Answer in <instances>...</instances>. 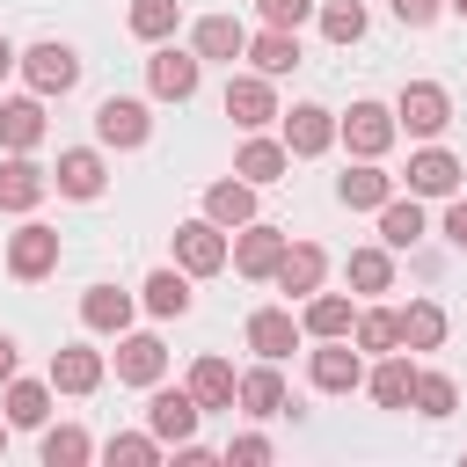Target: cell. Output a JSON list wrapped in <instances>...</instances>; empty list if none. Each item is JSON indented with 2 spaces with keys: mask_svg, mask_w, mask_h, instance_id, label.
I'll list each match as a JSON object with an SVG mask.
<instances>
[{
  "mask_svg": "<svg viewBox=\"0 0 467 467\" xmlns=\"http://www.w3.org/2000/svg\"><path fill=\"white\" fill-rule=\"evenodd\" d=\"M226 117H234L241 131H263V124L277 117V95H270V73H234V80H226Z\"/></svg>",
  "mask_w": 467,
  "mask_h": 467,
  "instance_id": "cell-6",
  "label": "cell"
},
{
  "mask_svg": "<svg viewBox=\"0 0 467 467\" xmlns=\"http://www.w3.org/2000/svg\"><path fill=\"white\" fill-rule=\"evenodd\" d=\"M190 394H197V409H234L241 379H234L226 358H197V365H190Z\"/></svg>",
  "mask_w": 467,
  "mask_h": 467,
  "instance_id": "cell-20",
  "label": "cell"
},
{
  "mask_svg": "<svg viewBox=\"0 0 467 467\" xmlns=\"http://www.w3.org/2000/svg\"><path fill=\"white\" fill-rule=\"evenodd\" d=\"M190 51H197V58H241V51H248V29H241L234 15H204V22L190 29Z\"/></svg>",
  "mask_w": 467,
  "mask_h": 467,
  "instance_id": "cell-17",
  "label": "cell"
},
{
  "mask_svg": "<svg viewBox=\"0 0 467 467\" xmlns=\"http://www.w3.org/2000/svg\"><path fill=\"white\" fill-rule=\"evenodd\" d=\"M7 66H15V44H7V36H0V73H7Z\"/></svg>",
  "mask_w": 467,
  "mask_h": 467,
  "instance_id": "cell-47",
  "label": "cell"
},
{
  "mask_svg": "<svg viewBox=\"0 0 467 467\" xmlns=\"http://www.w3.org/2000/svg\"><path fill=\"white\" fill-rule=\"evenodd\" d=\"M226 460H234V467H263V460H270V438H234Z\"/></svg>",
  "mask_w": 467,
  "mask_h": 467,
  "instance_id": "cell-43",
  "label": "cell"
},
{
  "mask_svg": "<svg viewBox=\"0 0 467 467\" xmlns=\"http://www.w3.org/2000/svg\"><path fill=\"white\" fill-rule=\"evenodd\" d=\"M336 197H343L350 212H379V204L394 197V175H379L372 161H358V168H350V175L336 182Z\"/></svg>",
  "mask_w": 467,
  "mask_h": 467,
  "instance_id": "cell-24",
  "label": "cell"
},
{
  "mask_svg": "<svg viewBox=\"0 0 467 467\" xmlns=\"http://www.w3.org/2000/svg\"><path fill=\"white\" fill-rule=\"evenodd\" d=\"M197 394L190 387H153V401H146V431L161 438V445H190L197 438Z\"/></svg>",
  "mask_w": 467,
  "mask_h": 467,
  "instance_id": "cell-1",
  "label": "cell"
},
{
  "mask_svg": "<svg viewBox=\"0 0 467 467\" xmlns=\"http://www.w3.org/2000/svg\"><path fill=\"white\" fill-rule=\"evenodd\" d=\"M204 219L248 226V219H255V182H248V175H241V182H212V190H204Z\"/></svg>",
  "mask_w": 467,
  "mask_h": 467,
  "instance_id": "cell-25",
  "label": "cell"
},
{
  "mask_svg": "<svg viewBox=\"0 0 467 467\" xmlns=\"http://www.w3.org/2000/svg\"><path fill=\"white\" fill-rule=\"evenodd\" d=\"M328 139H336V117H328L321 102H299V109L285 117V146H292L299 161H314V153H328Z\"/></svg>",
  "mask_w": 467,
  "mask_h": 467,
  "instance_id": "cell-13",
  "label": "cell"
},
{
  "mask_svg": "<svg viewBox=\"0 0 467 467\" xmlns=\"http://www.w3.org/2000/svg\"><path fill=\"white\" fill-rule=\"evenodd\" d=\"M452 401H460V387L445 372H416V409L423 416H452Z\"/></svg>",
  "mask_w": 467,
  "mask_h": 467,
  "instance_id": "cell-41",
  "label": "cell"
},
{
  "mask_svg": "<svg viewBox=\"0 0 467 467\" xmlns=\"http://www.w3.org/2000/svg\"><path fill=\"white\" fill-rule=\"evenodd\" d=\"M80 321H88V328H102V336H124V328H131V292H117V285H88Z\"/></svg>",
  "mask_w": 467,
  "mask_h": 467,
  "instance_id": "cell-19",
  "label": "cell"
},
{
  "mask_svg": "<svg viewBox=\"0 0 467 467\" xmlns=\"http://www.w3.org/2000/svg\"><path fill=\"white\" fill-rule=\"evenodd\" d=\"M255 7H263V22H270V29H299V22L314 15V0H255Z\"/></svg>",
  "mask_w": 467,
  "mask_h": 467,
  "instance_id": "cell-42",
  "label": "cell"
},
{
  "mask_svg": "<svg viewBox=\"0 0 467 467\" xmlns=\"http://www.w3.org/2000/svg\"><path fill=\"white\" fill-rule=\"evenodd\" d=\"M336 131L350 139V153H358V161H379V153L394 146V131H401V124H394V109H379V102H350V117H343Z\"/></svg>",
  "mask_w": 467,
  "mask_h": 467,
  "instance_id": "cell-5",
  "label": "cell"
},
{
  "mask_svg": "<svg viewBox=\"0 0 467 467\" xmlns=\"http://www.w3.org/2000/svg\"><path fill=\"white\" fill-rule=\"evenodd\" d=\"M365 387H372V401H379V409H409V401H416V365L387 350V358H379V372H372Z\"/></svg>",
  "mask_w": 467,
  "mask_h": 467,
  "instance_id": "cell-28",
  "label": "cell"
},
{
  "mask_svg": "<svg viewBox=\"0 0 467 467\" xmlns=\"http://www.w3.org/2000/svg\"><path fill=\"white\" fill-rule=\"evenodd\" d=\"M299 343V321L285 314V306H263V314H248V350H263V358H285Z\"/></svg>",
  "mask_w": 467,
  "mask_h": 467,
  "instance_id": "cell-27",
  "label": "cell"
},
{
  "mask_svg": "<svg viewBox=\"0 0 467 467\" xmlns=\"http://www.w3.org/2000/svg\"><path fill=\"white\" fill-rule=\"evenodd\" d=\"M285 248H292V241H285L277 226H248V234L234 241V270H241V277H277Z\"/></svg>",
  "mask_w": 467,
  "mask_h": 467,
  "instance_id": "cell-11",
  "label": "cell"
},
{
  "mask_svg": "<svg viewBox=\"0 0 467 467\" xmlns=\"http://www.w3.org/2000/svg\"><path fill=\"white\" fill-rule=\"evenodd\" d=\"M358 350H401V314H358Z\"/></svg>",
  "mask_w": 467,
  "mask_h": 467,
  "instance_id": "cell-39",
  "label": "cell"
},
{
  "mask_svg": "<svg viewBox=\"0 0 467 467\" xmlns=\"http://www.w3.org/2000/svg\"><path fill=\"white\" fill-rule=\"evenodd\" d=\"M51 182H58L66 197H102V153H88V146H73V153H58V168H51Z\"/></svg>",
  "mask_w": 467,
  "mask_h": 467,
  "instance_id": "cell-23",
  "label": "cell"
},
{
  "mask_svg": "<svg viewBox=\"0 0 467 467\" xmlns=\"http://www.w3.org/2000/svg\"><path fill=\"white\" fill-rule=\"evenodd\" d=\"M314 387H321V394H350V387H365V358H358L343 336H321V350H314Z\"/></svg>",
  "mask_w": 467,
  "mask_h": 467,
  "instance_id": "cell-10",
  "label": "cell"
},
{
  "mask_svg": "<svg viewBox=\"0 0 467 467\" xmlns=\"http://www.w3.org/2000/svg\"><path fill=\"white\" fill-rule=\"evenodd\" d=\"M197 73H204V58H197V51H175V44L146 58V88H153L161 102H190V95H197Z\"/></svg>",
  "mask_w": 467,
  "mask_h": 467,
  "instance_id": "cell-4",
  "label": "cell"
},
{
  "mask_svg": "<svg viewBox=\"0 0 467 467\" xmlns=\"http://www.w3.org/2000/svg\"><path fill=\"white\" fill-rule=\"evenodd\" d=\"M7 270H15L22 285L51 277V270H58V234H51V226H22V234L7 241Z\"/></svg>",
  "mask_w": 467,
  "mask_h": 467,
  "instance_id": "cell-9",
  "label": "cell"
},
{
  "mask_svg": "<svg viewBox=\"0 0 467 467\" xmlns=\"http://www.w3.org/2000/svg\"><path fill=\"white\" fill-rule=\"evenodd\" d=\"M182 306H190V270H153V277H146V314L168 321V314H182Z\"/></svg>",
  "mask_w": 467,
  "mask_h": 467,
  "instance_id": "cell-34",
  "label": "cell"
},
{
  "mask_svg": "<svg viewBox=\"0 0 467 467\" xmlns=\"http://www.w3.org/2000/svg\"><path fill=\"white\" fill-rule=\"evenodd\" d=\"M299 328H306V336H350V328H358V314H350V299H343V292H314V299H306V314H299Z\"/></svg>",
  "mask_w": 467,
  "mask_h": 467,
  "instance_id": "cell-30",
  "label": "cell"
},
{
  "mask_svg": "<svg viewBox=\"0 0 467 467\" xmlns=\"http://www.w3.org/2000/svg\"><path fill=\"white\" fill-rule=\"evenodd\" d=\"M445 241L467 255V204H445Z\"/></svg>",
  "mask_w": 467,
  "mask_h": 467,
  "instance_id": "cell-45",
  "label": "cell"
},
{
  "mask_svg": "<svg viewBox=\"0 0 467 467\" xmlns=\"http://www.w3.org/2000/svg\"><path fill=\"white\" fill-rule=\"evenodd\" d=\"M95 445H88V431H73V423H58V431H44V467H80Z\"/></svg>",
  "mask_w": 467,
  "mask_h": 467,
  "instance_id": "cell-37",
  "label": "cell"
},
{
  "mask_svg": "<svg viewBox=\"0 0 467 467\" xmlns=\"http://www.w3.org/2000/svg\"><path fill=\"white\" fill-rule=\"evenodd\" d=\"M248 416H285V379H277V358H263L255 372H241V394H234Z\"/></svg>",
  "mask_w": 467,
  "mask_h": 467,
  "instance_id": "cell-21",
  "label": "cell"
},
{
  "mask_svg": "<svg viewBox=\"0 0 467 467\" xmlns=\"http://www.w3.org/2000/svg\"><path fill=\"white\" fill-rule=\"evenodd\" d=\"M438 7H445V0H394V15H401V22H409V29H423V22H431V15H438Z\"/></svg>",
  "mask_w": 467,
  "mask_h": 467,
  "instance_id": "cell-44",
  "label": "cell"
},
{
  "mask_svg": "<svg viewBox=\"0 0 467 467\" xmlns=\"http://www.w3.org/2000/svg\"><path fill=\"white\" fill-rule=\"evenodd\" d=\"M401 343H409V350H438V343H445V314H438L431 299L401 306Z\"/></svg>",
  "mask_w": 467,
  "mask_h": 467,
  "instance_id": "cell-35",
  "label": "cell"
},
{
  "mask_svg": "<svg viewBox=\"0 0 467 467\" xmlns=\"http://www.w3.org/2000/svg\"><path fill=\"white\" fill-rule=\"evenodd\" d=\"M102 452H109V467H153V460H161V438H139V431H117V438H109Z\"/></svg>",
  "mask_w": 467,
  "mask_h": 467,
  "instance_id": "cell-40",
  "label": "cell"
},
{
  "mask_svg": "<svg viewBox=\"0 0 467 467\" xmlns=\"http://www.w3.org/2000/svg\"><path fill=\"white\" fill-rule=\"evenodd\" d=\"M175 22H182V0H131V36H139V44L175 36Z\"/></svg>",
  "mask_w": 467,
  "mask_h": 467,
  "instance_id": "cell-33",
  "label": "cell"
},
{
  "mask_svg": "<svg viewBox=\"0 0 467 467\" xmlns=\"http://www.w3.org/2000/svg\"><path fill=\"white\" fill-rule=\"evenodd\" d=\"M321 36H328V44H358V36H365V7H358V0H328V7H321Z\"/></svg>",
  "mask_w": 467,
  "mask_h": 467,
  "instance_id": "cell-36",
  "label": "cell"
},
{
  "mask_svg": "<svg viewBox=\"0 0 467 467\" xmlns=\"http://www.w3.org/2000/svg\"><path fill=\"white\" fill-rule=\"evenodd\" d=\"M161 372H168L161 336H124V343H117V379H124V387H153Z\"/></svg>",
  "mask_w": 467,
  "mask_h": 467,
  "instance_id": "cell-14",
  "label": "cell"
},
{
  "mask_svg": "<svg viewBox=\"0 0 467 467\" xmlns=\"http://www.w3.org/2000/svg\"><path fill=\"white\" fill-rule=\"evenodd\" d=\"M44 190H51V175H44L29 153L0 161V212H29V204H44Z\"/></svg>",
  "mask_w": 467,
  "mask_h": 467,
  "instance_id": "cell-12",
  "label": "cell"
},
{
  "mask_svg": "<svg viewBox=\"0 0 467 467\" xmlns=\"http://www.w3.org/2000/svg\"><path fill=\"white\" fill-rule=\"evenodd\" d=\"M248 58H255V73H292L299 66V29H263V36H248Z\"/></svg>",
  "mask_w": 467,
  "mask_h": 467,
  "instance_id": "cell-29",
  "label": "cell"
},
{
  "mask_svg": "<svg viewBox=\"0 0 467 467\" xmlns=\"http://www.w3.org/2000/svg\"><path fill=\"white\" fill-rule=\"evenodd\" d=\"M0 452H7V423H0Z\"/></svg>",
  "mask_w": 467,
  "mask_h": 467,
  "instance_id": "cell-48",
  "label": "cell"
},
{
  "mask_svg": "<svg viewBox=\"0 0 467 467\" xmlns=\"http://www.w3.org/2000/svg\"><path fill=\"white\" fill-rule=\"evenodd\" d=\"M146 131H153V117H146V102H131V95H109V102L95 109V139H102V146H146Z\"/></svg>",
  "mask_w": 467,
  "mask_h": 467,
  "instance_id": "cell-8",
  "label": "cell"
},
{
  "mask_svg": "<svg viewBox=\"0 0 467 467\" xmlns=\"http://www.w3.org/2000/svg\"><path fill=\"white\" fill-rule=\"evenodd\" d=\"M452 7H460V15H467V0H452Z\"/></svg>",
  "mask_w": 467,
  "mask_h": 467,
  "instance_id": "cell-49",
  "label": "cell"
},
{
  "mask_svg": "<svg viewBox=\"0 0 467 467\" xmlns=\"http://www.w3.org/2000/svg\"><path fill=\"white\" fill-rule=\"evenodd\" d=\"M394 124H409L416 139H438V131L452 124V95H445L438 80H409L401 102H394Z\"/></svg>",
  "mask_w": 467,
  "mask_h": 467,
  "instance_id": "cell-2",
  "label": "cell"
},
{
  "mask_svg": "<svg viewBox=\"0 0 467 467\" xmlns=\"http://www.w3.org/2000/svg\"><path fill=\"white\" fill-rule=\"evenodd\" d=\"M409 190H416V197H452V190H460V161H452L445 146H423V153L409 161Z\"/></svg>",
  "mask_w": 467,
  "mask_h": 467,
  "instance_id": "cell-16",
  "label": "cell"
},
{
  "mask_svg": "<svg viewBox=\"0 0 467 467\" xmlns=\"http://www.w3.org/2000/svg\"><path fill=\"white\" fill-rule=\"evenodd\" d=\"M36 139H44V102H36V95L0 102V146H7V153H29Z\"/></svg>",
  "mask_w": 467,
  "mask_h": 467,
  "instance_id": "cell-22",
  "label": "cell"
},
{
  "mask_svg": "<svg viewBox=\"0 0 467 467\" xmlns=\"http://www.w3.org/2000/svg\"><path fill=\"white\" fill-rule=\"evenodd\" d=\"M51 387H58V394H95V387H102V358H95L88 343L51 350Z\"/></svg>",
  "mask_w": 467,
  "mask_h": 467,
  "instance_id": "cell-15",
  "label": "cell"
},
{
  "mask_svg": "<svg viewBox=\"0 0 467 467\" xmlns=\"http://www.w3.org/2000/svg\"><path fill=\"white\" fill-rule=\"evenodd\" d=\"M226 234H219V219H182L175 226V263L190 270V277H212V270H226Z\"/></svg>",
  "mask_w": 467,
  "mask_h": 467,
  "instance_id": "cell-3",
  "label": "cell"
},
{
  "mask_svg": "<svg viewBox=\"0 0 467 467\" xmlns=\"http://www.w3.org/2000/svg\"><path fill=\"white\" fill-rule=\"evenodd\" d=\"M44 416H51V387H44V379H7V423L36 431Z\"/></svg>",
  "mask_w": 467,
  "mask_h": 467,
  "instance_id": "cell-32",
  "label": "cell"
},
{
  "mask_svg": "<svg viewBox=\"0 0 467 467\" xmlns=\"http://www.w3.org/2000/svg\"><path fill=\"white\" fill-rule=\"evenodd\" d=\"M22 73L36 95H66L80 80V58H73V44H36V51H22Z\"/></svg>",
  "mask_w": 467,
  "mask_h": 467,
  "instance_id": "cell-7",
  "label": "cell"
},
{
  "mask_svg": "<svg viewBox=\"0 0 467 467\" xmlns=\"http://www.w3.org/2000/svg\"><path fill=\"white\" fill-rule=\"evenodd\" d=\"M321 270H328V255H321L314 241H299V248H285V263H277V292L314 299V292H321Z\"/></svg>",
  "mask_w": 467,
  "mask_h": 467,
  "instance_id": "cell-18",
  "label": "cell"
},
{
  "mask_svg": "<svg viewBox=\"0 0 467 467\" xmlns=\"http://www.w3.org/2000/svg\"><path fill=\"white\" fill-rule=\"evenodd\" d=\"M350 285H358V292H387V285H394L387 248H358V255H350Z\"/></svg>",
  "mask_w": 467,
  "mask_h": 467,
  "instance_id": "cell-38",
  "label": "cell"
},
{
  "mask_svg": "<svg viewBox=\"0 0 467 467\" xmlns=\"http://www.w3.org/2000/svg\"><path fill=\"white\" fill-rule=\"evenodd\" d=\"M379 241H387V248H416V241H423V204H416V190L379 204Z\"/></svg>",
  "mask_w": 467,
  "mask_h": 467,
  "instance_id": "cell-26",
  "label": "cell"
},
{
  "mask_svg": "<svg viewBox=\"0 0 467 467\" xmlns=\"http://www.w3.org/2000/svg\"><path fill=\"white\" fill-rule=\"evenodd\" d=\"M285 161H292V146H277V139H248L241 161H234V175H248V182H277Z\"/></svg>",
  "mask_w": 467,
  "mask_h": 467,
  "instance_id": "cell-31",
  "label": "cell"
},
{
  "mask_svg": "<svg viewBox=\"0 0 467 467\" xmlns=\"http://www.w3.org/2000/svg\"><path fill=\"white\" fill-rule=\"evenodd\" d=\"M0 379H15V336H0Z\"/></svg>",
  "mask_w": 467,
  "mask_h": 467,
  "instance_id": "cell-46",
  "label": "cell"
}]
</instances>
